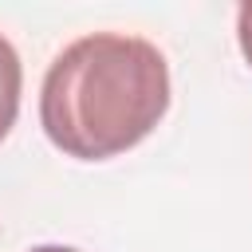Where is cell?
<instances>
[{
  "label": "cell",
  "instance_id": "obj_1",
  "mask_svg": "<svg viewBox=\"0 0 252 252\" xmlns=\"http://www.w3.org/2000/svg\"><path fill=\"white\" fill-rule=\"evenodd\" d=\"M169 110L165 55L122 32H94L67 43L39 87V126L55 150L102 161L138 146Z\"/></svg>",
  "mask_w": 252,
  "mask_h": 252
},
{
  "label": "cell",
  "instance_id": "obj_2",
  "mask_svg": "<svg viewBox=\"0 0 252 252\" xmlns=\"http://www.w3.org/2000/svg\"><path fill=\"white\" fill-rule=\"evenodd\" d=\"M20 87H24V67L16 47L0 35V142L8 138L16 114H20Z\"/></svg>",
  "mask_w": 252,
  "mask_h": 252
},
{
  "label": "cell",
  "instance_id": "obj_3",
  "mask_svg": "<svg viewBox=\"0 0 252 252\" xmlns=\"http://www.w3.org/2000/svg\"><path fill=\"white\" fill-rule=\"evenodd\" d=\"M236 39H240V51H244V59L252 67V4H244L236 12Z\"/></svg>",
  "mask_w": 252,
  "mask_h": 252
},
{
  "label": "cell",
  "instance_id": "obj_4",
  "mask_svg": "<svg viewBox=\"0 0 252 252\" xmlns=\"http://www.w3.org/2000/svg\"><path fill=\"white\" fill-rule=\"evenodd\" d=\"M28 252H79V248H67V244H35Z\"/></svg>",
  "mask_w": 252,
  "mask_h": 252
}]
</instances>
